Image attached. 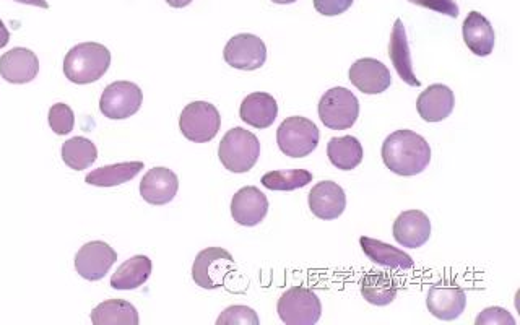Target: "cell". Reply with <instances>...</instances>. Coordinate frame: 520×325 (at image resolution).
<instances>
[{
    "mask_svg": "<svg viewBox=\"0 0 520 325\" xmlns=\"http://www.w3.org/2000/svg\"><path fill=\"white\" fill-rule=\"evenodd\" d=\"M18 4L33 5V7H39V9H49V4L46 0H13Z\"/></svg>",
    "mask_w": 520,
    "mask_h": 325,
    "instance_id": "obj_37",
    "label": "cell"
},
{
    "mask_svg": "<svg viewBox=\"0 0 520 325\" xmlns=\"http://www.w3.org/2000/svg\"><path fill=\"white\" fill-rule=\"evenodd\" d=\"M98 158L95 143L85 137H74L62 145V160L74 171L90 168Z\"/></svg>",
    "mask_w": 520,
    "mask_h": 325,
    "instance_id": "obj_29",
    "label": "cell"
},
{
    "mask_svg": "<svg viewBox=\"0 0 520 325\" xmlns=\"http://www.w3.org/2000/svg\"><path fill=\"white\" fill-rule=\"evenodd\" d=\"M260 142L251 130L234 127L228 130L218 147L221 165L230 173L243 174L251 171L259 161Z\"/></svg>",
    "mask_w": 520,
    "mask_h": 325,
    "instance_id": "obj_3",
    "label": "cell"
},
{
    "mask_svg": "<svg viewBox=\"0 0 520 325\" xmlns=\"http://www.w3.org/2000/svg\"><path fill=\"white\" fill-rule=\"evenodd\" d=\"M221 127L218 109L207 101H194L182 109L179 129L187 140L194 143L212 142Z\"/></svg>",
    "mask_w": 520,
    "mask_h": 325,
    "instance_id": "obj_8",
    "label": "cell"
},
{
    "mask_svg": "<svg viewBox=\"0 0 520 325\" xmlns=\"http://www.w3.org/2000/svg\"><path fill=\"white\" fill-rule=\"evenodd\" d=\"M95 325H139V312L126 299H108L91 311Z\"/></svg>",
    "mask_w": 520,
    "mask_h": 325,
    "instance_id": "obj_25",
    "label": "cell"
},
{
    "mask_svg": "<svg viewBox=\"0 0 520 325\" xmlns=\"http://www.w3.org/2000/svg\"><path fill=\"white\" fill-rule=\"evenodd\" d=\"M399 293V283L392 275L384 272H371L361 280V295L373 306H387L394 303Z\"/></svg>",
    "mask_w": 520,
    "mask_h": 325,
    "instance_id": "obj_26",
    "label": "cell"
},
{
    "mask_svg": "<svg viewBox=\"0 0 520 325\" xmlns=\"http://www.w3.org/2000/svg\"><path fill=\"white\" fill-rule=\"evenodd\" d=\"M143 93L139 85L132 82H114L104 88L100 100V111L108 119L122 121L139 113Z\"/></svg>",
    "mask_w": 520,
    "mask_h": 325,
    "instance_id": "obj_9",
    "label": "cell"
},
{
    "mask_svg": "<svg viewBox=\"0 0 520 325\" xmlns=\"http://www.w3.org/2000/svg\"><path fill=\"white\" fill-rule=\"evenodd\" d=\"M358 116H360V101L348 88H330L319 101V117L322 124L329 129H351L358 121Z\"/></svg>",
    "mask_w": 520,
    "mask_h": 325,
    "instance_id": "obj_5",
    "label": "cell"
},
{
    "mask_svg": "<svg viewBox=\"0 0 520 325\" xmlns=\"http://www.w3.org/2000/svg\"><path fill=\"white\" fill-rule=\"evenodd\" d=\"M166 4L173 9H184L187 5L192 4V0H166Z\"/></svg>",
    "mask_w": 520,
    "mask_h": 325,
    "instance_id": "obj_38",
    "label": "cell"
},
{
    "mask_svg": "<svg viewBox=\"0 0 520 325\" xmlns=\"http://www.w3.org/2000/svg\"><path fill=\"white\" fill-rule=\"evenodd\" d=\"M39 59L35 52L26 48H13L0 57V75L5 82L25 85L38 77Z\"/></svg>",
    "mask_w": 520,
    "mask_h": 325,
    "instance_id": "obj_16",
    "label": "cell"
},
{
    "mask_svg": "<svg viewBox=\"0 0 520 325\" xmlns=\"http://www.w3.org/2000/svg\"><path fill=\"white\" fill-rule=\"evenodd\" d=\"M360 244L364 254L368 256L369 260H373L374 264L394 270L413 269V265H415L412 257L408 256L407 252H403L399 247L382 243L379 239L363 236L360 239Z\"/></svg>",
    "mask_w": 520,
    "mask_h": 325,
    "instance_id": "obj_23",
    "label": "cell"
},
{
    "mask_svg": "<svg viewBox=\"0 0 520 325\" xmlns=\"http://www.w3.org/2000/svg\"><path fill=\"white\" fill-rule=\"evenodd\" d=\"M408 2L442 13V15H447V17H459V5L455 4L454 0H408Z\"/></svg>",
    "mask_w": 520,
    "mask_h": 325,
    "instance_id": "obj_34",
    "label": "cell"
},
{
    "mask_svg": "<svg viewBox=\"0 0 520 325\" xmlns=\"http://www.w3.org/2000/svg\"><path fill=\"white\" fill-rule=\"evenodd\" d=\"M277 312L286 325H314L322 316L319 296L304 286H293L278 299Z\"/></svg>",
    "mask_w": 520,
    "mask_h": 325,
    "instance_id": "obj_7",
    "label": "cell"
},
{
    "mask_svg": "<svg viewBox=\"0 0 520 325\" xmlns=\"http://www.w3.org/2000/svg\"><path fill=\"white\" fill-rule=\"evenodd\" d=\"M384 165L399 176H416L431 163V147L425 137L413 130H395L382 143Z\"/></svg>",
    "mask_w": 520,
    "mask_h": 325,
    "instance_id": "obj_1",
    "label": "cell"
},
{
    "mask_svg": "<svg viewBox=\"0 0 520 325\" xmlns=\"http://www.w3.org/2000/svg\"><path fill=\"white\" fill-rule=\"evenodd\" d=\"M269 213V200L254 186L239 189L231 200V217L241 226H257Z\"/></svg>",
    "mask_w": 520,
    "mask_h": 325,
    "instance_id": "obj_13",
    "label": "cell"
},
{
    "mask_svg": "<svg viewBox=\"0 0 520 325\" xmlns=\"http://www.w3.org/2000/svg\"><path fill=\"white\" fill-rule=\"evenodd\" d=\"M312 215L321 220H337L347 208V195L334 181H322L312 187L308 197Z\"/></svg>",
    "mask_w": 520,
    "mask_h": 325,
    "instance_id": "obj_14",
    "label": "cell"
},
{
    "mask_svg": "<svg viewBox=\"0 0 520 325\" xmlns=\"http://www.w3.org/2000/svg\"><path fill=\"white\" fill-rule=\"evenodd\" d=\"M223 57L233 69L251 72L260 69L267 61V46L259 36L241 33L226 43Z\"/></svg>",
    "mask_w": 520,
    "mask_h": 325,
    "instance_id": "obj_10",
    "label": "cell"
},
{
    "mask_svg": "<svg viewBox=\"0 0 520 325\" xmlns=\"http://www.w3.org/2000/svg\"><path fill=\"white\" fill-rule=\"evenodd\" d=\"M49 126L57 135H69L75 126V114L69 104H52L48 116Z\"/></svg>",
    "mask_w": 520,
    "mask_h": 325,
    "instance_id": "obj_31",
    "label": "cell"
},
{
    "mask_svg": "<svg viewBox=\"0 0 520 325\" xmlns=\"http://www.w3.org/2000/svg\"><path fill=\"white\" fill-rule=\"evenodd\" d=\"M152 269L150 257H130L111 277V286L114 290H137L143 283H147L148 278L152 275Z\"/></svg>",
    "mask_w": 520,
    "mask_h": 325,
    "instance_id": "obj_24",
    "label": "cell"
},
{
    "mask_svg": "<svg viewBox=\"0 0 520 325\" xmlns=\"http://www.w3.org/2000/svg\"><path fill=\"white\" fill-rule=\"evenodd\" d=\"M454 106V91L442 83H434L426 88L416 100L418 114L425 122L444 121L451 116Z\"/></svg>",
    "mask_w": 520,
    "mask_h": 325,
    "instance_id": "obj_19",
    "label": "cell"
},
{
    "mask_svg": "<svg viewBox=\"0 0 520 325\" xmlns=\"http://www.w3.org/2000/svg\"><path fill=\"white\" fill-rule=\"evenodd\" d=\"M350 82L355 85L364 95H381L392 85L387 65L377 59L364 57L351 65Z\"/></svg>",
    "mask_w": 520,
    "mask_h": 325,
    "instance_id": "obj_15",
    "label": "cell"
},
{
    "mask_svg": "<svg viewBox=\"0 0 520 325\" xmlns=\"http://www.w3.org/2000/svg\"><path fill=\"white\" fill-rule=\"evenodd\" d=\"M259 316L247 306H230L221 312L217 325H259Z\"/></svg>",
    "mask_w": 520,
    "mask_h": 325,
    "instance_id": "obj_32",
    "label": "cell"
},
{
    "mask_svg": "<svg viewBox=\"0 0 520 325\" xmlns=\"http://www.w3.org/2000/svg\"><path fill=\"white\" fill-rule=\"evenodd\" d=\"M389 57L403 82L410 87H420L421 82L416 78L415 70H413L412 52H410V46H408L407 30H405V25L400 18L395 20L392 35H390Z\"/></svg>",
    "mask_w": 520,
    "mask_h": 325,
    "instance_id": "obj_20",
    "label": "cell"
},
{
    "mask_svg": "<svg viewBox=\"0 0 520 325\" xmlns=\"http://www.w3.org/2000/svg\"><path fill=\"white\" fill-rule=\"evenodd\" d=\"M239 116L243 122L256 129H267L272 126L278 116L277 100L269 93L256 91L244 98L239 108Z\"/></svg>",
    "mask_w": 520,
    "mask_h": 325,
    "instance_id": "obj_21",
    "label": "cell"
},
{
    "mask_svg": "<svg viewBox=\"0 0 520 325\" xmlns=\"http://www.w3.org/2000/svg\"><path fill=\"white\" fill-rule=\"evenodd\" d=\"M143 169L142 161H126L116 165L101 166L87 174L85 182L96 187H116L132 181Z\"/></svg>",
    "mask_w": 520,
    "mask_h": 325,
    "instance_id": "obj_28",
    "label": "cell"
},
{
    "mask_svg": "<svg viewBox=\"0 0 520 325\" xmlns=\"http://www.w3.org/2000/svg\"><path fill=\"white\" fill-rule=\"evenodd\" d=\"M477 325H516V319L512 317L511 312L506 311V309L498 308V306H494V308L485 309V311H481L478 314L477 321H475Z\"/></svg>",
    "mask_w": 520,
    "mask_h": 325,
    "instance_id": "obj_33",
    "label": "cell"
},
{
    "mask_svg": "<svg viewBox=\"0 0 520 325\" xmlns=\"http://www.w3.org/2000/svg\"><path fill=\"white\" fill-rule=\"evenodd\" d=\"M355 0H314V9L324 17H337L347 12Z\"/></svg>",
    "mask_w": 520,
    "mask_h": 325,
    "instance_id": "obj_35",
    "label": "cell"
},
{
    "mask_svg": "<svg viewBox=\"0 0 520 325\" xmlns=\"http://www.w3.org/2000/svg\"><path fill=\"white\" fill-rule=\"evenodd\" d=\"M111 65V52L100 43H80L67 52L64 74L77 85L95 83L103 77Z\"/></svg>",
    "mask_w": 520,
    "mask_h": 325,
    "instance_id": "obj_2",
    "label": "cell"
},
{
    "mask_svg": "<svg viewBox=\"0 0 520 325\" xmlns=\"http://www.w3.org/2000/svg\"><path fill=\"white\" fill-rule=\"evenodd\" d=\"M273 4L278 5H288V4H295V2H298V0H272Z\"/></svg>",
    "mask_w": 520,
    "mask_h": 325,
    "instance_id": "obj_39",
    "label": "cell"
},
{
    "mask_svg": "<svg viewBox=\"0 0 520 325\" xmlns=\"http://www.w3.org/2000/svg\"><path fill=\"white\" fill-rule=\"evenodd\" d=\"M236 270L233 256L223 247H207L195 257L192 278L195 285L204 290H217L225 285Z\"/></svg>",
    "mask_w": 520,
    "mask_h": 325,
    "instance_id": "obj_6",
    "label": "cell"
},
{
    "mask_svg": "<svg viewBox=\"0 0 520 325\" xmlns=\"http://www.w3.org/2000/svg\"><path fill=\"white\" fill-rule=\"evenodd\" d=\"M327 155L335 168L351 171V169L358 168L363 161V145L353 135L334 137L329 140V145H327Z\"/></svg>",
    "mask_w": 520,
    "mask_h": 325,
    "instance_id": "obj_27",
    "label": "cell"
},
{
    "mask_svg": "<svg viewBox=\"0 0 520 325\" xmlns=\"http://www.w3.org/2000/svg\"><path fill=\"white\" fill-rule=\"evenodd\" d=\"M178 191V176L171 169L163 168V166L150 169L140 182V195L147 204H169Z\"/></svg>",
    "mask_w": 520,
    "mask_h": 325,
    "instance_id": "obj_17",
    "label": "cell"
},
{
    "mask_svg": "<svg viewBox=\"0 0 520 325\" xmlns=\"http://www.w3.org/2000/svg\"><path fill=\"white\" fill-rule=\"evenodd\" d=\"M426 306L436 319L455 321L465 311L467 295L457 283L444 278L429 288Z\"/></svg>",
    "mask_w": 520,
    "mask_h": 325,
    "instance_id": "obj_11",
    "label": "cell"
},
{
    "mask_svg": "<svg viewBox=\"0 0 520 325\" xmlns=\"http://www.w3.org/2000/svg\"><path fill=\"white\" fill-rule=\"evenodd\" d=\"M312 181V173L306 169H286V171H270L262 176V184L269 191H296L308 186Z\"/></svg>",
    "mask_w": 520,
    "mask_h": 325,
    "instance_id": "obj_30",
    "label": "cell"
},
{
    "mask_svg": "<svg viewBox=\"0 0 520 325\" xmlns=\"http://www.w3.org/2000/svg\"><path fill=\"white\" fill-rule=\"evenodd\" d=\"M431 236V221L421 210L400 213L394 223V238L400 246L418 249L425 246Z\"/></svg>",
    "mask_w": 520,
    "mask_h": 325,
    "instance_id": "obj_18",
    "label": "cell"
},
{
    "mask_svg": "<svg viewBox=\"0 0 520 325\" xmlns=\"http://www.w3.org/2000/svg\"><path fill=\"white\" fill-rule=\"evenodd\" d=\"M462 33H464V41L467 48L478 57L490 56L496 43V35H494V28L488 18L483 17L480 12L468 13L465 18L464 26H462Z\"/></svg>",
    "mask_w": 520,
    "mask_h": 325,
    "instance_id": "obj_22",
    "label": "cell"
},
{
    "mask_svg": "<svg viewBox=\"0 0 520 325\" xmlns=\"http://www.w3.org/2000/svg\"><path fill=\"white\" fill-rule=\"evenodd\" d=\"M10 41V33L5 23L0 20V49H4Z\"/></svg>",
    "mask_w": 520,
    "mask_h": 325,
    "instance_id": "obj_36",
    "label": "cell"
},
{
    "mask_svg": "<svg viewBox=\"0 0 520 325\" xmlns=\"http://www.w3.org/2000/svg\"><path fill=\"white\" fill-rule=\"evenodd\" d=\"M319 129L308 117H286L277 130L278 148L290 158H304L311 155L319 145Z\"/></svg>",
    "mask_w": 520,
    "mask_h": 325,
    "instance_id": "obj_4",
    "label": "cell"
},
{
    "mask_svg": "<svg viewBox=\"0 0 520 325\" xmlns=\"http://www.w3.org/2000/svg\"><path fill=\"white\" fill-rule=\"evenodd\" d=\"M117 254L104 241H91L80 247L75 256V270L88 282H100L116 264Z\"/></svg>",
    "mask_w": 520,
    "mask_h": 325,
    "instance_id": "obj_12",
    "label": "cell"
}]
</instances>
